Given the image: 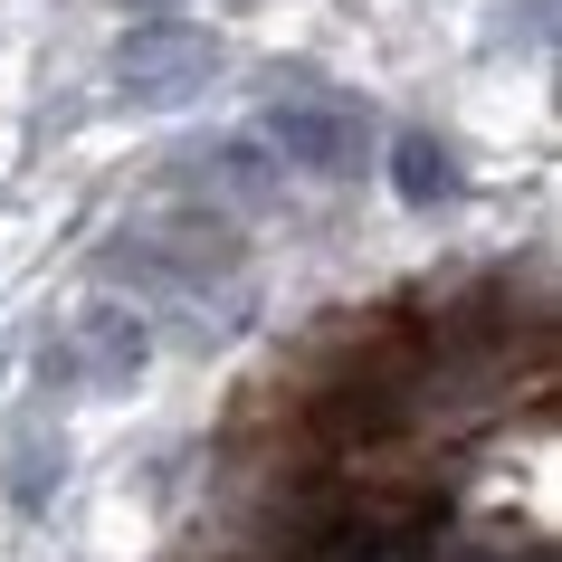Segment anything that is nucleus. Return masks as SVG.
I'll return each mask as SVG.
<instances>
[{
    "label": "nucleus",
    "instance_id": "1",
    "mask_svg": "<svg viewBox=\"0 0 562 562\" xmlns=\"http://www.w3.org/2000/svg\"><path fill=\"white\" fill-rule=\"evenodd\" d=\"M95 286H115L134 296V315H162L181 344H220L238 334L248 315V258H238V238L220 210H172V220H153V229H124L105 258H95Z\"/></svg>",
    "mask_w": 562,
    "mask_h": 562
},
{
    "label": "nucleus",
    "instance_id": "2",
    "mask_svg": "<svg viewBox=\"0 0 562 562\" xmlns=\"http://www.w3.org/2000/svg\"><path fill=\"white\" fill-rule=\"evenodd\" d=\"M144 362H153V325L124 296H95L38 344V382L48 391H134Z\"/></svg>",
    "mask_w": 562,
    "mask_h": 562
},
{
    "label": "nucleus",
    "instance_id": "3",
    "mask_svg": "<svg viewBox=\"0 0 562 562\" xmlns=\"http://www.w3.org/2000/svg\"><path fill=\"white\" fill-rule=\"evenodd\" d=\"M258 144L286 162V172H315V181H344L372 162V124H362V105H344V95H277L258 115Z\"/></svg>",
    "mask_w": 562,
    "mask_h": 562
},
{
    "label": "nucleus",
    "instance_id": "4",
    "mask_svg": "<svg viewBox=\"0 0 562 562\" xmlns=\"http://www.w3.org/2000/svg\"><path fill=\"white\" fill-rule=\"evenodd\" d=\"M220 77V38L201 30H181V20H144V30H124L115 48V95L124 105H191V95Z\"/></svg>",
    "mask_w": 562,
    "mask_h": 562
},
{
    "label": "nucleus",
    "instance_id": "5",
    "mask_svg": "<svg viewBox=\"0 0 562 562\" xmlns=\"http://www.w3.org/2000/svg\"><path fill=\"white\" fill-rule=\"evenodd\" d=\"M181 191H201L210 210H277V191H286V162H277L258 134H229V144L181 153Z\"/></svg>",
    "mask_w": 562,
    "mask_h": 562
},
{
    "label": "nucleus",
    "instance_id": "6",
    "mask_svg": "<svg viewBox=\"0 0 562 562\" xmlns=\"http://www.w3.org/2000/svg\"><path fill=\"white\" fill-rule=\"evenodd\" d=\"M391 191H401L411 210L458 201V153H448L439 134H401V144H391Z\"/></svg>",
    "mask_w": 562,
    "mask_h": 562
},
{
    "label": "nucleus",
    "instance_id": "7",
    "mask_svg": "<svg viewBox=\"0 0 562 562\" xmlns=\"http://www.w3.org/2000/svg\"><path fill=\"white\" fill-rule=\"evenodd\" d=\"M48 476H58V439H48V419H30L20 448H10V496L38 505V496H48Z\"/></svg>",
    "mask_w": 562,
    "mask_h": 562
},
{
    "label": "nucleus",
    "instance_id": "8",
    "mask_svg": "<svg viewBox=\"0 0 562 562\" xmlns=\"http://www.w3.org/2000/svg\"><path fill=\"white\" fill-rule=\"evenodd\" d=\"M543 38H553V0H505L496 48H543Z\"/></svg>",
    "mask_w": 562,
    "mask_h": 562
},
{
    "label": "nucleus",
    "instance_id": "9",
    "mask_svg": "<svg viewBox=\"0 0 562 562\" xmlns=\"http://www.w3.org/2000/svg\"><path fill=\"white\" fill-rule=\"evenodd\" d=\"M134 10H162V0H134Z\"/></svg>",
    "mask_w": 562,
    "mask_h": 562
}]
</instances>
